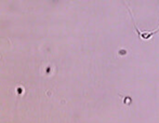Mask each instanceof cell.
Listing matches in <instances>:
<instances>
[]
</instances>
